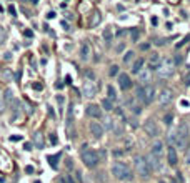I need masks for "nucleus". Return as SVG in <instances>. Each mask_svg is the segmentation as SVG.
I'll list each match as a JSON object with an SVG mask.
<instances>
[{
  "label": "nucleus",
  "mask_w": 190,
  "mask_h": 183,
  "mask_svg": "<svg viewBox=\"0 0 190 183\" xmlns=\"http://www.w3.org/2000/svg\"><path fill=\"white\" fill-rule=\"evenodd\" d=\"M112 173H114V176H115L117 180H120V182H130V180L134 178L130 168L122 162H115L112 165Z\"/></svg>",
  "instance_id": "obj_1"
},
{
  "label": "nucleus",
  "mask_w": 190,
  "mask_h": 183,
  "mask_svg": "<svg viewBox=\"0 0 190 183\" xmlns=\"http://www.w3.org/2000/svg\"><path fill=\"white\" fill-rule=\"evenodd\" d=\"M173 73H175V62L172 58H163L157 68V75L160 78H170Z\"/></svg>",
  "instance_id": "obj_2"
},
{
  "label": "nucleus",
  "mask_w": 190,
  "mask_h": 183,
  "mask_svg": "<svg viewBox=\"0 0 190 183\" xmlns=\"http://www.w3.org/2000/svg\"><path fill=\"white\" fill-rule=\"evenodd\" d=\"M189 138H190V132H189L187 123H180V127L177 128V133H175V147L185 148L187 143H189Z\"/></svg>",
  "instance_id": "obj_3"
},
{
  "label": "nucleus",
  "mask_w": 190,
  "mask_h": 183,
  "mask_svg": "<svg viewBox=\"0 0 190 183\" xmlns=\"http://www.w3.org/2000/svg\"><path fill=\"white\" fill-rule=\"evenodd\" d=\"M82 162L85 163V167H88V168H94V167H97V163H98V155H97V151H94V150H88L87 145H83L82 147Z\"/></svg>",
  "instance_id": "obj_4"
},
{
  "label": "nucleus",
  "mask_w": 190,
  "mask_h": 183,
  "mask_svg": "<svg viewBox=\"0 0 190 183\" xmlns=\"http://www.w3.org/2000/svg\"><path fill=\"white\" fill-rule=\"evenodd\" d=\"M137 98L142 100L145 105H150L154 102V98H155V88L152 85H145L143 88H138L137 90Z\"/></svg>",
  "instance_id": "obj_5"
},
{
  "label": "nucleus",
  "mask_w": 190,
  "mask_h": 183,
  "mask_svg": "<svg viewBox=\"0 0 190 183\" xmlns=\"http://www.w3.org/2000/svg\"><path fill=\"white\" fill-rule=\"evenodd\" d=\"M134 163H135V168L137 171H138V175L143 176V178H147V176L150 175V167H149V163H147V158L145 156H135L134 158Z\"/></svg>",
  "instance_id": "obj_6"
},
{
  "label": "nucleus",
  "mask_w": 190,
  "mask_h": 183,
  "mask_svg": "<svg viewBox=\"0 0 190 183\" xmlns=\"http://www.w3.org/2000/svg\"><path fill=\"white\" fill-rule=\"evenodd\" d=\"M173 100V92L170 90V88H163L162 92H160V95H158V103L165 107V105H169L170 102Z\"/></svg>",
  "instance_id": "obj_7"
},
{
  "label": "nucleus",
  "mask_w": 190,
  "mask_h": 183,
  "mask_svg": "<svg viewBox=\"0 0 190 183\" xmlns=\"http://www.w3.org/2000/svg\"><path fill=\"white\" fill-rule=\"evenodd\" d=\"M95 93H97V87H95L94 80L85 78V82H83V95L92 98V97H95Z\"/></svg>",
  "instance_id": "obj_8"
},
{
  "label": "nucleus",
  "mask_w": 190,
  "mask_h": 183,
  "mask_svg": "<svg viewBox=\"0 0 190 183\" xmlns=\"http://www.w3.org/2000/svg\"><path fill=\"white\" fill-rule=\"evenodd\" d=\"M143 130H145V133L150 136H157L158 135V127H157V123L154 120H147V122L143 123Z\"/></svg>",
  "instance_id": "obj_9"
},
{
  "label": "nucleus",
  "mask_w": 190,
  "mask_h": 183,
  "mask_svg": "<svg viewBox=\"0 0 190 183\" xmlns=\"http://www.w3.org/2000/svg\"><path fill=\"white\" fill-rule=\"evenodd\" d=\"M147 163H149L150 170H160L162 168V158L155 156L154 153H150V155L147 156Z\"/></svg>",
  "instance_id": "obj_10"
},
{
  "label": "nucleus",
  "mask_w": 190,
  "mask_h": 183,
  "mask_svg": "<svg viewBox=\"0 0 190 183\" xmlns=\"http://www.w3.org/2000/svg\"><path fill=\"white\" fill-rule=\"evenodd\" d=\"M88 117H92V118H102V110L98 105H94V103H90L87 108H85Z\"/></svg>",
  "instance_id": "obj_11"
},
{
  "label": "nucleus",
  "mask_w": 190,
  "mask_h": 183,
  "mask_svg": "<svg viewBox=\"0 0 190 183\" xmlns=\"http://www.w3.org/2000/svg\"><path fill=\"white\" fill-rule=\"evenodd\" d=\"M137 75H138V80L142 82L143 85H149L152 82V70H149V68H142Z\"/></svg>",
  "instance_id": "obj_12"
},
{
  "label": "nucleus",
  "mask_w": 190,
  "mask_h": 183,
  "mask_svg": "<svg viewBox=\"0 0 190 183\" xmlns=\"http://www.w3.org/2000/svg\"><path fill=\"white\" fill-rule=\"evenodd\" d=\"M118 85L122 90H129L132 87V80H130V77L127 73H120L118 75Z\"/></svg>",
  "instance_id": "obj_13"
},
{
  "label": "nucleus",
  "mask_w": 190,
  "mask_h": 183,
  "mask_svg": "<svg viewBox=\"0 0 190 183\" xmlns=\"http://www.w3.org/2000/svg\"><path fill=\"white\" fill-rule=\"evenodd\" d=\"M90 132H92V135H94L95 138H100V136L103 135L105 130H103V127L98 122H92L90 123Z\"/></svg>",
  "instance_id": "obj_14"
},
{
  "label": "nucleus",
  "mask_w": 190,
  "mask_h": 183,
  "mask_svg": "<svg viewBox=\"0 0 190 183\" xmlns=\"http://www.w3.org/2000/svg\"><path fill=\"white\" fill-rule=\"evenodd\" d=\"M167 156H169V165L170 167H175L177 165V150L173 145H170L167 150Z\"/></svg>",
  "instance_id": "obj_15"
},
{
  "label": "nucleus",
  "mask_w": 190,
  "mask_h": 183,
  "mask_svg": "<svg viewBox=\"0 0 190 183\" xmlns=\"http://www.w3.org/2000/svg\"><path fill=\"white\" fill-rule=\"evenodd\" d=\"M152 153L155 156H158V158L163 156V143L160 142V140H157V142L152 145Z\"/></svg>",
  "instance_id": "obj_16"
},
{
  "label": "nucleus",
  "mask_w": 190,
  "mask_h": 183,
  "mask_svg": "<svg viewBox=\"0 0 190 183\" xmlns=\"http://www.w3.org/2000/svg\"><path fill=\"white\" fill-rule=\"evenodd\" d=\"M80 58L82 60H88L90 58V45H88V42H83L80 47Z\"/></svg>",
  "instance_id": "obj_17"
},
{
  "label": "nucleus",
  "mask_w": 190,
  "mask_h": 183,
  "mask_svg": "<svg viewBox=\"0 0 190 183\" xmlns=\"http://www.w3.org/2000/svg\"><path fill=\"white\" fill-rule=\"evenodd\" d=\"M149 65L152 70H157L158 68V65H160V57H158V53H152L149 58Z\"/></svg>",
  "instance_id": "obj_18"
},
{
  "label": "nucleus",
  "mask_w": 190,
  "mask_h": 183,
  "mask_svg": "<svg viewBox=\"0 0 190 183\" xmlns=\"http://www.w3.org/2000/svg\"><path fill=\"white\" fill-rule=\"evenodd\" d=\"M12 102H14V92H12V88H7L3 92V103H5V107H8Z\"/></svg>",
  "instance_id": "obj_19"
},
{
  "label": "nucleus",
  "mask_w": 190,
  "mask_h": 183,
  "mask_svg": "<svg viewBox=\"0 0 190 183\" xmlns=\"http://www.w3.org/2000/svg\"><path fill=\"white\" fill-rule=\"evenodd\" d=\"M34 143L39 147V148H43L45 147V142H43V135H42L40 132H35L34 133Z\"/></svg>",
  "instance_id": "obj_20"
},
{
  "label": "nucleus",
  "mask_w": 190,
  "mask_h": 183,
  "mask_svg": "<svg viewBox=\"0 0 190 183\" xmlns=\"http://www.w3.org/2000/svg\"><path fill=\"white\" fill-rule=\"evenodd\" d=\"M103 130H110V132H114V128H115V120L114 118H103Z\"/></svg>",
  "instance_id": "obj_21"
},
{
  "label": "nucleus",
  "mask_w": 190,
  "mask_h": 183,
  "mask_svg": "<svg viewBox=\"0 0 190 183\" xmlns=\"http://www.w3.org/2000/svg\"><path fill=\"white\" fill-rule=\"evenodd\" d=\"M47 160H48V163H50V167H52L54 170H57V168H59V163H57V162L60 160V153H57V155H50Z\"/></svg>",
  "instance_id": "obj_22"
},
{
  "label": "nucleus",
  "mask_w": 190,
  "mask_h": 183,
  "mask_svg": "<svg viewBox=\"0 0 190 183\" xmlns=\"http://www.w3.org/2000/svg\"><path fill=\"white\" fill-rule=\"evenodd\" d=\"M100 20H102V15H100V12H94V15H92V20H90V27H97V25L100 23Z\"/></svg>",
  "instance_id": "obj_23"
},
{
  "label": "nucleus",
  "mask_w": 190,
  "mask_h": 183,
  "mask_svg": "<svg viewBox=\"0 0 190 183\" xmlns=\"http://www.w3.org/2000/svg\"><path fill=\"white\" fill-rule=\"evenodd\" d=\"M102 108L107 110V112H112V110H114V103H112L110 98H103L102 100Z\"/></svg>",
  "instance_id": "obj_24"
},
{
  "label": "nucleus",
  "mask_w": 190,
  "mask_h": 183,
  "mask_svg": "<svg viewBox=\"0 0 190 183\" xmlns=\"http://www.w3.org/2000/svg\"><path fill=\"white\" fill-rule=\"evenodd\" d=\"M143 67V58H138V60L134 63V67H132V73H138Z\"/></svg>",
  "instance_id": "obj_25"
},
{
  "label": "nucleus",
  "mask_w": 190,
  "mask_h": 183,
  "mask_svg": "<svg viewBox=\"0 0 190 183\" xmlns=\"http://www.w3.org/2000/svg\"><path fill=\"white\" fill-rule=\"evenodd\" d=\"M103 40L105 42H112V37H114V34H112V28H105V30H103Z\"/></svg>",
  "instance_id": "obj_26"
},
{
  "label": "nucleus",
  "mask_w": 190,
  "mask_h": 183,
  "mask_svg": "<svg viewBox=\"0 0 190 183\" xmlns=\"http://www.w3.org/2000/svg\"><path fill=\"white\" fill-rule=\"evenodd\" d=\"M107 93H109V98H110V100H115V98H117V92H115V88L112 87V85H109V87H107Z\"/></svg>",
  "instance_id": "obj_27"
},
{
  "label": "nucleus",
  "mask_w": 190,
  "mask_h": 183,
  "mask_svg": "<svg viewBox=\"0 0 190 183\" xmlns=\"http://www.w3.org/2000/svg\"><path fill=\"white\" fill-rule=\"evenodd\" d=\"M134 52H127V53L123 55V63H130V62L134 60Z\"/></svg>",
  "instance_id": "obj_28"
},
{
  "label": "nucleus",
  "mask_w": 190,
  "mask_h": 183,
  "mask_svg": "<svg viewBox=\"0 0 190 183\" xmlns=\"http://www.w3.org/2000/svg\"><path fill=\"white\" fill-rule=\"evenodd\" d=\"M130 37H132V42H138V37H140L138 30H137V28H134V30L130 32Z\"/></svg>",
  "instance_id": "obj_29"
},
{
  "label": "nucleus",
  "mask_w": 190,
  "mask_h": 183,
  "mask_svg": "<svg viewBox=\"0 0 190 183\" xmlns=\"http://www.w3.org/2000/svg\"><path fill=\"white\" fill-rule=\"evenodd\" d=\"M5 38H7V32H5L3 28L0 27V45H2L3 42H5Z\"/></svg>",
  "instance_id": "obj_30"
},
{
  "label": "nucleus",
  "mask_w": 190,
  "mask_h": 183,
  "mask_svg": "<svg viewBox=\"0 0 190 183\" xmlns=\"http://www.w3.org/2000/svg\"><path fill=\"white\" fill-rule=\"evenodd\" d=\"M172 120H173V115H172V113H167V115L163 117V122H165V125H170V123H172Z\"/></svg>",
  "instance_id": "obj_31"
},
{
  "label": "nucleus",
  "mask_w": 190,
  "mask_h": 183,
  "mask_svg": "<svg viewBox=\"0 0 190 183\" xmlns=\"http://www.w3.org/2000/svg\"><path fill=\"white\" fill-rule=\"evenodd\" d=\"M189 40H190V35H187V37H185V38H183L182 42H178V43H177V47H175V48H177V50H178V48H182V47H183V45H185V43H187Z\"/></svg>",
  "instance_id": "obj_32"
},
{
  "label": "nucleus",
  "mask_w": 190,
  "mask_h": 183,
  "mask_svg": "<svg viewBox=\"0 0 190 183\" xmlns=\"http://www.w3.org/2000/svg\"><path fill=\"white\" fill-rule=\"evenodd\" d=\"M110 77H115L117 73H118V67H117V65H112V67H110Z\"/></svg>",
  "instance_id": "obj_33"
},
{
  "label": "nucleus",
  "mask_w": 190,
  "mask_h": 183,
  "mask_svg": "<svg viewBox=\"0 0 190 183\" xmlns=\"http://www.w3.org/2000/svg\"><path fill=\"white\" fill-rule=\"evenodd\" d=\"M2 77H3L5 80H10V78H12V70H3Z\"/></svg>",
  "instance_id": "obj_34"
},
{
  "label": "nucleus",
  "mask_w": 190,
  "mask_h": 183,
  "mask_svg": "<svg viewBox=\"0 0 190 183\" xmlns=\"http://www.w3.org/2000/svg\"><path fill=\"white\" fill-rule=\"evenodd\" d=\"M132 112H134L135 115H140V112H142V108H140L138 105H132Z\"/></svg>",
  "instance_id": "obj_35"
},
{
  "label": "nucleus",
  "mask_w": 190,
  "mask_h": 183,
  "mask_svg": "<svg viewBox=\"0 0 190 183\" xmlns=\"http://www.w3.org/2000/svg\"><path fill=\"white\" fill-rule=\"evenodd\" d=\"M183 85H185V87H190V72L185 75V78H183Z\"/></svg>",
  "instance_id": "obj_36"
},
{
  "label": "nucleus",
  "mask_w": 190,
  "mask_h": 183,
  "mask_svg": "<svg viewBox=\"0 0 190 183\" xmlns=\"http://www.w3.org/2000/svg\"><path fill=\"white\" fill-rule=\"evenodd\" d=\"M8 12H10V15H12V17H15V15H17V10H15L14 5H10V7H8Z\"/></svg>",
  "instance_id": "obj_37"
},
{
  "label": "nucleus",
  "mask_w": 190,
  "mask_h": 183,
  "mask_svg": "<svg viewBox=\"0 0 190 183\" xmlns=\"http://www.w3.org/2000/svg\"><path fill=\"white\" fill-rule=\"evenodd\" d=\"M185 163H187V165H190V150L185 153Z\"/></svg>",
  "instance_id": "obj_38"
},
{
  "label": "nucleus",
  "mask_w": 190,
  "mask_h": 183,
  "mask_svg": "<svg viewBox=\"0 0 190 183\" xmlns=\"http://www.w3.org/2000/svg\"><path fill=\"white\" fill-rule=\"evenodd\" d=\"M10 140H12V142H19V140H22V136L20 135H14V136H10Z\"/></svg>",
  "instance_id": "obj_39"
},
{
  "label": "nucleus",
  "mask_w": 190,
  "mask_h": 183,
  "mask_svg": "<svg viewBox=\"0 0 190 183\" xmlns=\"http://www.w3.org/2000/svg\"><path fill=\"white\" fill-rule=\"evenodd\" d=\"M150 48V43H142L140 45V50H149Z\"/></svg>",
  "instance_id": "obj_40"
},
{
  "label": "nucleus",
  "mask_w": 190,
  "mask_h": 183,
  "mask_svg": "<svg viewBox=\"0 0 190 183\" xmlns=\"http://www.w3.org/2000/svg\"><path fill=\"white\" fill-rule=\"evenodd\" d=\"M34 88L35 90H42V83H34Z\"/></svg>",
  "instance_id": "obj_41"
},
{
  "label": "nucleus",
  "mask_w": 190,
  "mask_h": 183,
  "mask_svg": "<svg viewBox=\"0 0 190 183\" xmlns=\"http://www.w3.org/2000/svg\"><path fill=\"white\" fill-rule=\"evenodd\" d=\"M50 142L55 145V143H57V136H55V135H50Z\"/></svg>",
  "instance_id": "obj_42"
},
{
  "label": "nucleus",
  "mask_w": 190,
  "mask_h": 183,
  "mask_svg": "<svg viewBox=\"0 0 190 183\" xmlns=\"http://www.w3.org/2000/svg\"><path fill=\"white\" fill-rule=\"evenodd\" d=\"M23 148H25V150H32V143H25V145H23Z\"/></svg>",
  "instance_id": "obj_43"
},
{
  "label": "nucleus",
  "mask_w": 190,
  "mask_h": 183,
  "mask_svg": "<svg viewBox=\"0 0 190 183\" xmlns=\"http://www.w3.org/2000/svg\"><path fill=\"white\" fill-rule=\"evenodd\" d=\"M10 58H12V53H10V52H7V53H5V60H10Z\"/></svg>",
  "instance_id": "obj_44"
},
{
  "label": "nucleus",
  "mask_w": 190,
  "mask_h": 183,
  "mask_svg": "<svg viewBox=\"0 0 190 183\" xmlns=\"http://www.w3.org/2000/svg\"><path fill=\"white\" fill-rule=\"evenodd\" d=\"M25 170H27V173H34V167H27Z\"/></svg>",
  "instance_id": "obj_45"
},
{
  "label": "nucleus",
  "mask_w": 190,
  "mask_h": 183,
  "mask_svg": "<svg viewBox=\"0 0 190 183\" xmlns=\"http://www.w3.org/2000/svg\"><path fill=\"white\" fill-rule=\"evenodd\" d=\"M122 50H123V43H120V45L117 47V52H122Z\"/></svg>",
  "instance_id": "obj_46"
},
{
  "label": "nucleus",
  "mask_w": 190,
  "mask_h": 183,
  "mask_svg": "<svg viewBox=\"0 0 190 183\" xmlns=\"http://www.w3.org/2000/svg\"><path fill=\"white\" fill-rule=\"evenodd\" d=\"M177 178H178V182H180V183H183V178H182V175H180V173H177Z\"/></svg>",
  "instance_id": "obj_47"
},
{
  "label": "nucleus",
  "mask_w": 190,
  "mask_h": 183,
  "mask_svg": "<svg viewBox=\"0 0 190 183\" xmlns=\"http://www.w3.org/2000/svg\"><path fill=\"white\" fill-rule=\"evenodd\" d=\"M62 25H63V28H65V30H68V23H67V22H62Z\"/></svg>",
  "instance_id": "obj_48"
},
{
  "label": "nucleus",
  "mask_w": 190,
  "mask_h": 183,
  "mask_svg": "<svg viewBox=\"0 0 190 183\" xmlns=\"http://www.w3.org/2000/svg\"><path fill=\"white\" fill-rule=\"evenodd\" d=\"M54 17H55V14H54V12H50V14L47 15V19H54Z\"/></svg>",
  "instance_id": "obj_49"
},
{
  "label": "nucleus",
  "mask_w": 190,
  "mask_h": 183,
  "mask_svg": "<svg viewBox=\"0 0 190 183\" xmlns=\"http://www.w3.org/2000/svg\"><path fill=\"white\" fill-rule=\"evenodd\" d=\"M182 107H189V102H187V100H182Z\"/></svg>",
  "instance_id": "obj_50"
},
{
  "label": "nucleus",
  "mask_w": 190,
  "mask_h": 183,
  "mask_svg": "<svg viewBox=\"0 0 190 183\" xmlns=\"http://www.w3.org/2000/svg\"><path fill=\"white\" fill-rule=\"evenodd\" d=\"M37 2H39V0H32V3H37Z\"/></svg>",
  "instance_id": "obj_51"
},
{
  "label": "nucleus",
  "mask_w": 190,
  "mask_h": 183,
  "mask_svg": "<svg viewBox=\"0 0 190 183\" xmlns=\"http://www.w3.org/2000/svg\"><path fill=\"white\" fill-rule=\"evenodd\" d=\"M0 183H3V178H0Z\"/></svg>",
  "instance_id": "obj_52"
},
{
  "label": "nucleus",
  "mask_w": 190,
  "mask_h": 183,
  "mask_svg": "<svg viewBox=\"0 0 190 183\" xmlns=\"http://www.w3.org/2000/svg\"><path fill=\"white\" fill-rule=\"evenodd\" d=\"M2 10H3V8H2V5H0V12H2Z\"/></svg>",
  "instance_id": "obj_53"
},
{
  "label": "nucleus",
  "mask_w": 190,
  "mask_h": 183,
  "mask_svg": "<svg viewBox=\"0 0 190 183\" xmlns=\"http://www.w3.org/2000/svg\"><path fill=\"white\" fill-rule=\"evenodd\" d=\"M175 2H177V0H172V3H175Z\"/></svg>",
  "instance_id": "obj_54"
},
{
  "label": "nucleus",
  "mask_w": 190,
  "mask_h": 183,
  "mask_svg": "<svg viewBox=\"0 0 190 183\" xmlns=\"http://www.w3.org/2000/svg\"><path fill=\"white\" fill-rule=\"evenodd\" d=\"M35 183H40V182H35Z\"/></svg>",
  "instance_id": "obj_55"
},
{
  "label": "nucleus",
  "mask_w": 190,
  "mask_h": 183,
  "mask_svg": "<svg viewBox=\"0 0 190 183\" xmlns=\"http://www.w3.org/2000/svg\"><path fill=\"white\" fill-rule=\"evenodd\" d=\"M160 183H163V182H160Z\"/></svg>",
  "instance_id": "obj_56"
}]
</instances>
